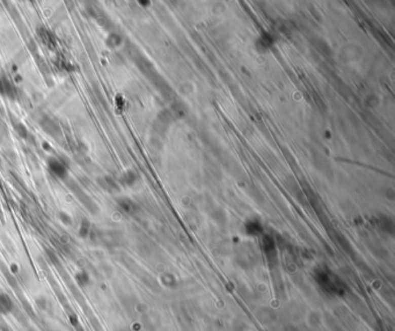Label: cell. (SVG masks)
Wrapping results in <instances>:
<instances>
[{
  "mask_svg": "<svg viewBox=\"0 0 395 331\" xmlns=\"http://www.w3.org/2000/svg\"><path fill=\"white\" fill-rule=\"evenodd\" d=\"M49 169L51 170L52 174H55L58 177H64L66 175V167L64 166V163L60 162L57 159H50L49 160Z\"/></svg>",
  "mask_w": 395,
  "mask_h": 331,
  "instance_id": "1",
  "label": "cell"
}]
</instances>
